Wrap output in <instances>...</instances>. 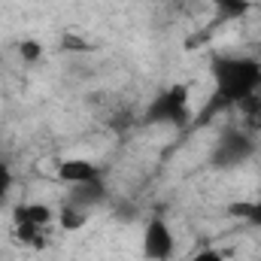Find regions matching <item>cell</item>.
<instances>
[{"instance_id":"5","label":"cell","mask_w":261,"mask_h":261,"mask_svg":"<svg viewBox=\"0 0 261 261\" xmlns=\"http://www.w3.org/2000/svg\"><path fill=\"white\" fill-rule=\"evenodd\" d=\"M140 246H143V258L146 261H170L176 255V234L164 219L155 216V219L146 222Z\"/></svg>"},{"instance_id":"1","label":"cell","mask_w":261,"mask_h":261,"mask_svg":"<svg viewBox=\"0 0 261 261\" xmlns=\"http://www.w3.org/2000/svg\"><path fill=\"white\" fill-rule=\"evenodd\" d=\"M213 76V94H210V113L243 107L246 100L261 94V61L246 55H219L210 64Z\"/></svg>"},{"instance_id":"8","label":"cell","mask_w":261,"mask_h":261,"mask_svg":"<svg viewBox=\"0 0 261 261\" xmlns=\"http://www.w3.org/2000/svg\"><path fill=\"white\" fill-rule=\"evenodd\" d=\"M213 9L219 12V18H243L252 3L249 0H213Z\"/></svg>"},{"instance_id":"7","label":"cell","mask_w":261,"mask_h":261,"mask_svg":"<svg viewBox=\"0 0 261 261\" xmlns=\"http://www.w3.org/2000/svg\"><path fill=\"white\" fill-rule=\"evenodd\" d=\"M234 216H237L243 225H249V228H261V189L252 200L237 203V206H234Z\"/></svg>"},{"instance_id":"3","label":"cell","mask_w":261,"mask_h":261,"mask_svg":"<svg viewBox=\"0 0 261 261\" xmlns=\"http://www.w3.org/2000/svg\"><path fill=\"white\" fill-rule=\"evenodd\" d=\"M52 222H58V213L46 203H15L12 206V228L18 234V240L31 243V246H43V234L52 228Z\"/></svg>"},{"instance_id":"4","label":"cell","mask_w":261,"mask_h":261,"mask_svg":"<svg viewBox=\"0 0 261 261\" xmlns=\"http://www.w3.org/2000/svg\"><path fill=\"white\" fill-rule=\"evenodd\" d=\"M252 152H255V140H252V134L249 130H228V134H222L219 137V143H216V149H213V164L216 167H240V164H246L249 158H252Z\"/></svg>"},{"instance_id":"2","label":"cell","mask_w":261,"mask_h":261,"mask_svg":"<svg viewBox=\"0 0 261 261\" xmlns=\"http://www.w3.org/2000/svg\"><path fill=\"white\" fill-rule=\"evenodd\" d=\"M146 122L164 125V128H189V122H192V88L186 82H173V85L161 88L146 107Z\"/></svg>"},{"instance_id":"11","label":"cell","mask_w":261,"mask_h":261,"mask_svg":"<svg viewBox=\"0 0 261 261\" xmlns=\"http://www.w3.org/2000/svg\"><path fill=\"white\" fill-rule=\"evenodd\" d=\"M189 261H228V255H225L222 249H216V246H203V249H197Z\"/></svg>"},{"instance_id":"9","label":"cell","mask_w":261,"mask_h":261,"mask_svg":"<svg viewBox=\"0 0 261 261\" xmlns=\"http://www.w3.org/2000/svg\"><path fill=\"white\" fill-rule=\"evenodd\" d=\"M18 55H21L24 61H40V58H43V43H37V40H21V43H18Z\"/></svg>"},{"instance_id":"6","label":"cell","mask_w":261,"mask_h":261,"mask_svg":"<svg viewBox=\"0 0 261 261\" xmlns=\"http://www.w3.org/2000/svg\"><path fill=\"white\" fill-rule=\"evenodd\" d=\"M55 176L58 182H64L67 189H76V186H91V182H103L100 176V167L82 155H70V158H61L55 164Z\"/></svg>"},{"instance_id":"10","label":"cell","mask_w":261,"mask_h":261,"mask_svg":"<svg viewBox=\"0 0 261 261\" xmlns=\"http://www.w3.org/2000/svg\"><path fill=\"white\" fill-rule=\"evenodd\" d=\"M9 192H12V167L6 161H0V203L9 197Z\"/></svg>"}]
</instances>
